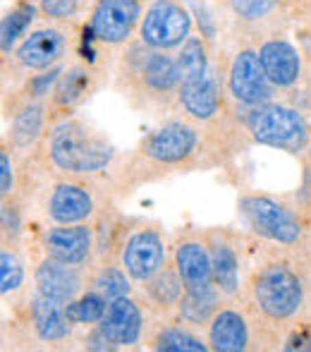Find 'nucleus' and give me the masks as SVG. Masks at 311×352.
<instances>
[{
    "mask_svg": "<svg viewBox=\"0 0 311 352\" xmlns=\"http://www.w3.org/2000/svg\"><path fill=\"white\" fill-rule=\"evenodd\" d=\"M211 261H214V283L220 292L235 295L240 287V271H237V256L233 247L225 240L211 242Z\"/></svg>",
    "mask_w": 311,
    "mask_h": 352,
    "instance_id": "nucleus-21",
    "label": "nucleus"
},
{
    "mask_svg": "<svg viewBox=\"0 0 311 352\" xmlns=\"http://www.w3.org/2000/svg\"><path fill=\"white\" fill-rule=\"evenodd\" d=\"M240 211L246 226L266 240L280 242V245H295L302 235V228H299L297 218L292 216V211L285 209L270 197H244L240 201Z\"/></svg>",
    "mask_w": 311,
    "mask_h": 352,
    "instance_id": "nucleus-4",
    "label": "nucleus"
},
{
    "mask_svg": "<svg viewBox=\"0 0 311 352\" xmlns=\"http://www.w3.org/2000/svg\"><path fill=\"white\" fill-rule=\"evenodd\" d=\"M209 343L218 352H240L249 345V326L237 309H218L209 324Z\"/></svg>",
    "mask_w": 311,
    "mask_h": 352,
    "instance_id": "nucleus-17",
    "label": "nucleus"
},
{
    "mask_svg": "<svg viewBox=\"0 0 311 352\" xmlns=\"http://www.w3.org/2000/svg\"><path fill=\"white\" fill-rule=\"evenodd\" d=\"M32 321L36 336L46 343H60L70 336V319L65 314V305L41 292H36L32 302Z\"/></svg>",
    "mask_w": 311,
    "mask_h": 352,
    "instance_id": "nucleus-18",
    "label": "nucleus"
},
{
    "mask_svg": "<svg viewBox=\"0 0 311 352\" xmlns=\"http://www.w3.org/2000/svg\"><path fill=\"white\" fill-rule=\"evenodd\" d=\"M278 5V0H233V8L237 14H242L244 19H259L266 12Z\"/></svg>",
    "mask_w": 311,
    "mask_h": 352,
    "instance_id": "nucleus-32",
    "label": "nucleus"
},
{
    "mask_svg": "<svg viewBox=\"0 0 311 352\" xmlns=\"http://www.w3.org/2000/svg\"><path fill=\"white\" fill-rule=\"evenodd\" d=\"M254 300L268 319L283 321L299 311L304 300V287L299 276L285 264H270L256 276Z\"/></svg>",
    "mask_w": 311,
    "mask_h": 352,
    "instance_id": "nucleus-2",
    "label": "nucleus"
},
{
    "mask_svg": "<svg viewBox=\"0 0 311 352\" xmlns=\"http://www.w3.org/2000/svg\"><path fill=\"white\" fill-rule=\"evenodd\" d=\"M46 256L70 266H82L91 256L93 235L91 228L82 226V223H72V226H58L46 232Z\"/></svg>",
    "mask_w": 311,
    "mask_h": 352,
    "instance_id": "nucleus-11",
    "label": "nucleus"
},
{
    "mask_svg": "<svg viewBox=\"0 0 311 352\" xmlns=\"http://www.w3.org/2000/svg\"><path fill=\"white\" fill-rule=\"evenodd\" d=\"M58 70H51L48 74H43V77H38V79H34V84H32V89H34V96H43L46 94V89L51 87L53 82L58 79Z\"/></svg>",
    "mask_w": 311,
    "mask_h": 352,
    "instance_id": "nucleus-35",
    "label": "nucleus"
},
{
    "mask_svg": "<svg viewBox=\"0 0 311 352\" xmlns=\"http://www.w3.org/2000/svg\"><path fill=\"white\" fill-rule=\"evenodd\" d=\"M185 283H182L180 274L177 269H165L163 266L161 271L149 280V295L154 297L156 305L161 307H172V305H180L182 295H185Z\"/></svg>",
    "mask_w": 311,
    "mask_h": 352,
    "instance_id": "nucleus-23",
    "label": "nucleus"
},
{
    "mask_svg": "<svg viewBox=\"0 0 311 352\" xmlns=\"http://www.w3.org/2000/svg\"><path fill=\"white\" fill-rule=\"evenodd\" d=\"M192 17L182 5L175 0H156L144 14L141 22V38L149 43L151 48L165 51V48L180 46L182 41L189 38Z\"/></svg>",
    "mask_w": 311,
    "mask_h": 352,
    "instance_id": "nucleus-5",
    "label": "nucleus"
},
{
    "mask_svg": "<svg viewBox=\"0 0 311 352\" xmlns=\"http://www.w3.org/2000/svg\"><path fill=\"white\" fill-rule=\"evenodd\" d=\"M127 271L115 269V266H103L91 280V290L101 292L108 302L115 300V297L130 295V280H127Z\"/></svg>",
    "mask_w": 311,
    "mask_h": 352,
    "instance_id": "nucleus-28",
    "label": "nucleus"
},
{
    "mask_svg": "<svg viewBox=\"0 0 311 352\" xmlns=\"http://www.w3.org/2000/svg\"><path fill=\"white\" fill-rule=\"evenodd\" d=\"M139 19V0H98L91 17V32L98 41L122 43Z\"/></svg>",
    "mask_w": 311,
    "mask_h": 352,
    "instance_id": "nucleus-8",
    "label": "nucleus"
},
{
    "mask_svg": "<svg viewBox=\"0 0 311 352\" xmlns=\"http://www.w3.org/2000/svg\"><path fill=\"white\" fill-rule=\"evenodd\" d=\"M43 130V108L41 106H27L14 116L12 122V140L17 146H29L38 140Z\"/></svg>",
    "mask_w": 311,
    "mask_h": 352,
    "instance_id": "nucleus-26",
    "label": "nucleus"
},
{
    "mask_svg": "<svg viewBox=\"0 0 311 352\" xmlns=\"http://www.w3.org/2000/svg\"><path fill=\"white\" fill-rule=\"evenodd\" d=\"M175 269L187 290L214 285L211 250L201 240H182L175 247Z\"/></svg>",
    "mask_w": 311,
    "mask_h": 352,
    "instance_id": "nucleus-13",
    "label": "nucleus"
},
{
    "mask_svg": "<svg viewBox=\"0 0 311 352\" xmlns=\"http://www.w3.org/2000/svg\"><path fill=\"white\" fill-rule=\"evenodd\" d=\"M177 70H180V84L199 79L209 72V67H206V48L201 43V38H187L180 56H177Z\"/></svg>",
    "mask_w": 311,
    "mask_h": 352,
    "instance_id": "nucleus-25",
    "label": "nucleus"
},
{
    "mask_svg": "<svg viewBox=\"0 0 311 352\" xmlns=\"http://www.w3.org/2000/svg\"><path fill=\"white\" fill-rule=\"evenodd\" d=\"M156 350L165 352H204L209 350V345L201 343V338H196L194 333L182 329H165L158 333L156 338Z\"/></svg>",
    "mask_w": 311,
    "mask_h": 352,
    "instance_id": "nucleus-29",
    "label": "nucleus"
},
{
    "mask_svg": "<svg viewBox=\"0 0 311 352\" xmlns=\"http://www.w3.org/2000/svg\"><path fill=\"white\" fill-rule=\"evenodd\" d=\"M108 309V300L101 292L91 290L87 295L72 300L70 305H65V314L70 319V324H98L103 319Z\"/></svg>",
    "mask_w": 311,
    "mask_h": 352,
    "instance_id": "nucleus-24",
    "label": "nucleus"
},
{
    "mask_svg": "<svg viewBox=\"0 0 311 352\" xmlns=\"http://www.w3.org/2000/svg\"><path fill=\"white\" fill-rule=\"evenodd\" d=\"M77 8H79V0H41V10L48 17H56V19L70 17V14L77 12Z\"/></svg>",
    "mask_w": 311,
    "mask_h": 352,
    "instance_id": "nucleus-33",
    "label": "nucleus"
},
{
    "mask_svg": "<svg viewBox=\"0 0 311 352\" xmlns=\"http://www.w3.org/2000/svg\"><path fill=\"white\" fill-rule=\"evenodd\" d=\"M141 329H144L141 309L127 295L115 297V300L108 302L106 314L98 321V331H101L103 338L113 348H130V345L139 343Z\"/></svg>",
    "mask_w": 311,
    "mask_h": 352,
    "instance_id": "nucleus-9",
    "label": "nucleus"
},
{
    "mask_svg": "<svg viewBox=\"0 0 311 352\" xmlns=\"http://www.w3.org/2000/svg\"><path fill=\"white\" fill-rule=\"evenodd\" d=\"M48 213L58 226L84 223L93 213V197L77 182H58L48 201Z\"/></svg>",
    "mask_w": 311,
    "mask_h": 352,
    "instance_id": "nucleus-14",
    "label": "nucleus"
},
{
    "mask_svg": "<svg viewBox=\"0 0 311 352\" xmlns=\"http://www.w3.org/2000/svg\"><path fill=\"white\" fill-rule=\"evenodd\" d=\"M122 266L132 280L149 283L165 266V245L156 230H137L127 237L122 250Z\"/></svg>",
    "mask_w": 311,
    "mask_h": 352,
    "instance_id": "nucleus-6",
    "label": "nucleus"
},
{
    "mask_svg": "<svg viewBox=\"0 0 311 352\" xmlns=\"http://www.w3.org/2000/svg\"><path fill=\"white\" fill-rule=\"evenodd\" d=\"M249 132L259 144L283 151H299L309 144V130L304 118L288 106H259L246 118Z\"/></svg>",
    "mask_w": 311,
    "mask_h": 352,
    "instance_id": "nucleus-3",
    "label": "nucleus"
},
{
    "mask_svg": "<svg viewBox=\"0 0 311 352\" xmlns=\"http://www.w3.org/2000/svg\"><path fill=\"white\" fill-rule=\"evenodd\" d=\"M0 187H3V197H8L14 187V175H12V163H10L8 151L0 153Z\"/></svg>",
    "mask_w": 311,
    "mask_h": 352,
    "instance_id": "nucleus-34",
    "label": "nucleus"
},
{
    "mask_svg": "<svg viewBox=\"0 0 311 352\" xmlns=\"http://www.w3.org/2000/svg\"><path fill=\"white\" fill-rule=\"evenodd\" d=\"M230 91L237 101L264 106L270 98V79L261 65L259 53L240 51L230 67Z\"/></svg>",
    "mask_w": 311,
    "mask_h": 352,
    "instance_id": "nucleus-7",
    "label": "nucleus"
},
{
    "mask_svg": "<svg viewBox=\"0 0 311 352\" xmlns=\"http://www.w3.org/2000/svg\"><path fill=\"white\" fill-rule=\"evenodd\" d=\"M51 161L67 173H98L113 161V151L98 132L79 120H65L53 127L48 142Z\"/></svg>",
    "mask_w": 311,
    "mask_h": 352,
    "instance_id": "nucleus-1",
    "label": "nucleus"
},
{
    "mask_svg": "<svg viewBox=\"0 0 311 352\" xmlns=\"http://www.w3.org/2000/svg\"><path fill=\"white\" fill-rule=\"evenodd\" d=\"M87 84H89V77L87 72L82 70V67H75V70H70L65 74V77L60 79V87H58V103H62V106H70V103H75L77 98L84 96V91H87Z\"/></svg>",
    "mask_w": 311,
    "mask_h": 352,
    "instance_id": "nucleus-31",
    "label": "nucleus"
},
{
    "mask_svg": "<svg viewBox=\"0 0 311 352\" xmlns=\"http://www.w3.org/2000/svg\"><path fill=\"white\" fill-rule=\"evenodd\" d=\"M24 283V264L14 252L3 250L0 254V290L3 295L14 292Z\"/></svg>",
    "mask_w": 311,
    "mask_h": 352,
    "instance_id": "nucleus-30",
    "label": "nucleus"
},
{
    "mask_svg": "<svg viewBox=\"0 0 311 352\" xmlns=\"http://www.w3.org/2000/svg\"><path fill=\"white\" fill-rule=\"evenodd\" d=\"M144 82L149 84V89L154 91H172L180 84V70H177V60L163 56V53H146L144 67Z\"/></svg>",
    "mask_w": 311,
    "mask_h": 352,
    "instance_id": "nucleus-22",
    "label": "nucleus"
},
{
    "mask_svg": "<svg viewBox=\"0 0 311 352\" xmlns=\"http://www.w3.org/2000/svg\"><path fill=\"white\" fill-rule=\"evenodd\" d=\"M180 103L192 118L196 120H209L218 113V87L209 72L199 79L180 84Z\"/></svg>",
    "mask_w": 311,
    "mask_h": 352,
    "instance_id": "nucleus-19",
    "label": "nucleus"
},
{
    "mask_svg": "<svg viewBox=\"0 0 311 352\" xmlns=\"http://www.w3.org/2000/svg\"><path fill=\"white\" fill-rule=\"evenodd\" d=\"M196 148V130L187 122H168L158 127L154 135L146 140L144 153L156 163L163 166H175L194 153Z\"/></svg>",
    "mask_w": 311,
    "mask_h": 352,
    "instance_id": "nucleus-10",
    "label": "nucleus"
},
{
    "mask_svg": "<svg viewBox=\"0 0 311 352\" xmlns=\"http://www.w3.org/2000/svg\"><path fill=\"white\" fill-rule=\"evenodd\" d=\"M218 311V290L216 285L185 290L180 300V316L187 324H206Z\"/></svg>",
    "mask_w": 311,
    "mask_h": 352,
    "instance_id": "nucleus-20",
    "label": "nucleus"
},
{
    "mask_svg": "<svg viewBox=\"0 0 311 352\" xmlns=\"http://www.w3.org/2000/svg\"><path fill=\"white\" fill-rule=\"evenodd\" d=\"M259 58L266 74H268L270 84H275V87H290V84L297 82L299 56L292 43L283 41V38L266 41L259 51Z\"/></svg>",
    "mask_w": 311,
    "mask_h": 352,
    "instance_id": "nucleus-16",
    "label": "nucleus"
},
{
    "mask_svg": "<svg viewBox=\"0 0 311 352\" xmlns=\"http://www.w3.org/2000/svg\"><path fill=\"white\" fill-rule=\"evenodd\" d=\"M34 278H36V290L41 295L51 297V300L60 302V305H70L72 300H77L84 283L77 266L62 264V261H56L51 256H46L38 264Z\"/></svg>",
    "mask_w": 311,
    "mask_h": 352,
    "instance_id": "nucleus-12",
    "label": "nucleus"
},
{
    "mask_svg": "<svg viewBox=\"0 0 311 352\" xmlns=\"http://www.w3.org/2000/svg\"><path fill=\"white\" fill-rule=\"evenodd\" d=\"M309 156H311V135H309Z\"/></svg>",
    "mask_w": 311,
    "mask_h": 352,
    "instance_id": "nucleus-36",
    "label": "nucleus"
},
{
    "mask_svg": "<svg viewBox=\"0 0 311 352\" xmlns=\"http://www.w3.org/2000/svg\"><path fill=\"white\" fill-rule=\"evenodd\" d=\"M34 12H36V8H34L32 3H22L19 8H14L12 12L5 14L3 29H0V43H3L5 53H10V48L14 46V41H17V38L24 34V29L32 24Z\"/></svg>",
    "mask_w": 311,
    "mask_h": 352,
    "instance_id": "nucleus-27",
    "label": "nucleus"
},
{
    "mask_svg": "<svg viewBox=\"0 0 311 352\" xmlns=\"http://www.w3.org/2000/svg\"><path fill=\"white\" fill-rule=\"evenodd\" d=\"M65 51V36L56 29H38L29 34L17 48V60L29 70H46Z\"/></svg>",
    "mask_w": 311,
    "mask_h": 352,
    "instance_id": "nucleus-15",
    "label": "nucleus"
}]
</instances>
